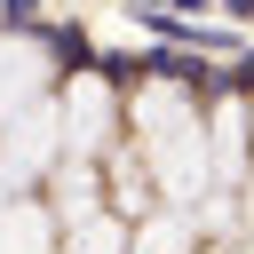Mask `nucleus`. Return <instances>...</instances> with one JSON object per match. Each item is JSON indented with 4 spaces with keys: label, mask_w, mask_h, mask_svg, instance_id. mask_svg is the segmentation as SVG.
<instances>
[{
    "label": "nucleus",
    "mask_w": 254,
    "mask_h": 254,
    "mask_svg": "<svg viewBox=\"0 0 254 254\" xmlns=\"http://www.w3.org/2000/svg\"><path fill=\"white\" fill-rule=\"evenodd\" d=\"M0 254H56V214L32 198L0 206Z\"/></svg>",
    "instance_id": "nucleus-5"
},
{
    "label": "nucleus",
    "mask_w": 254,
    "mask_h": 254,
    "mask_svg": "<svg viewBox=\"0 0 254 254\" xmlns=\"http://www.w3.org/2000/svg\"><path fill=\"white\" fill-rule=\"evenodd\" d=\"M111 119H119L111 87H103V79H71V87H64V103H56V135H64V159H95V151L111 143Z\"/></svg>",
    "instance_id": "nucleus-2"
},
{
    "label": "nucleus",
    "mask_w": 254,
    "mask_h": 254,
    "mask_svg": "<svg viewBox=\"0 0 254 254\" xmlns=\"http://www.w3.org/2000/svg\"><path fill=\"white\" fill-rule=\"evenodd\" d=\"M135 143L151 159V183L167 206H198L206 183H214V159H206V127H198V103L167 79L135 87Z\"/></svg>",
    "instance_id": "nucleus-1"
},
{
    "label": "nucleus",
    "mask_w": 254,
    "mask_h": 254,
    "mask_svg": "<svg viewBox=\"0 0 254 254\" xmlns=\"http://www.w3.org/2000/svg\"><path fill=\"white\" fill-rule=\"evenodd\" d=\"M135 254H190V206L151 214V222H143V238H135Z\"/></svg>",
    "instance_id": "nucleus-9"
},
{
    "label": "nucleus",
    "mask_w": 254,
    "mask_h": 254,
    "mask_svg": "<svg viewBox=\"0 0 254 254\" xmlns=\"http://www.w3.org/2000/svg\"><path fill=\"white\" fill-rule=\"evenodd\" d=\"M56 159H64L56 111H40V103H32V111H16V119H8V135H0V183H8V190H24V183H32L40 167H56Z\"/></svg>",
    "instance_id": "nucleus-3"
},
{
    "label": "nucleus",
    "mask_w": 254,
    "mask_h": 254,
    "mask_svg": "<svg viewBox=\"0 0 254 254\" xmlns=\"http://www.w3.org/2000/svg\"><path fill=\"white\" fill-rule=\"evenodd\" d=\"M0 206H8V183H0Z\"/></svg>",
    "instance_id": "nucleus-10"
},
{
    "label": "nucleus",
    "mask_w": 254,
    "mask_h": 254,
    "mask_svg": "<svg viewBox=\"0 0 254 254\" xmlns=\"http://www.w3.org/2000/svg\"><path fill=\"white\" fill-rule=\"evenodd\" d=\"M48 79H56L48 40H32V32H0V119L32 111V103L48 95Z\"/></svg>",
    "instance_id": "nucleus-4"
},
{
    "label": "nucleus",
    "mask_w": 254,
    "mask_h": 254,
    "mask_svg": "<svg viewBox=\"0 0 254 254\" xmlns=\"http://www.w3.org/2000/svg\"><path fill=\"white\" fill-rule=\"evenodd\" d=\"M56 214H64V222H87V214H95V175H87V159H64V167H56Z\"/></svg>",
    "instance_id": "nucleus-7"
},
{
    "label": "nucleus",
    "mask_w": 254,
    "mask_h": 254,
    "mask_svg": "<svg viewBox=\"0 0 254 254\" xmlns=\"http://www.w3.org/2000/svg\"><path fill=\"white\" fill-rule=\"evenodd\" d=\"M206 159H214V175H222V183H238V167H246V103H214Z\"/></svg>",
    "instance_id": "nucleus-6"
},
{
    "label": "nucleus",
    "mask_w": 254,
    "mask_h": 254,
    "mask_svg": "<svg viewBox=\"0 0 254 254\" xmlns=\"http://www.w3.org/2000/svg\"><path fill=\"white\" fill-rule=\"evenodd\" d=\"M56 254H127V222L119 214H87V222H71V238Z\"/></svg>",
    "instance_id": "nucleus-8"
}]
</instances>
